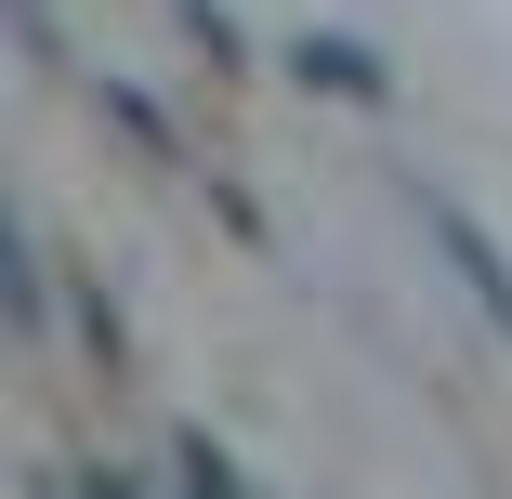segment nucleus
Returning a JSON list of instances; mask_svg holds the SVG:
<instances>
[{
  "instance_id": "f257e3e1",
  "label": "nucleus",
  "mask_w": 512,
  "mask_h": 499,
  "mask_svg": "<svg viewBox=\"0 0 512 499\" xmlns=\"http://www.w3.org/2000/svg\"><path fill=\"white\" fill-rule=\"evenodd\" d=\"M421 224L447 237V263H460V289H473V303H486V329L512 342V263H499V237H486V224L460 211V197H421Z\"/></svg>"
},
{
  "instance_id": "f03ea898",
  "label": "nucleus",
  "mask_w": 512,
  "mask_h": 499,
  "mask_svg": "<svg viewBox=\"0 0 512 499\" xmlns=\"http://www.w3.org/2000/svg\"><path fill=\"white\" fill-rule=\"evenodd\" d=\"M289 66L316 79V92H342V106H381V92H394V79H381V66H368L355 40H316V27H302V53H289Z\"/></svg>"
},
{
  "instance_id": "7ed1b4c3",
  "label": "nucleus",
  "mask_w": 512,
  "mask_h": 499,
  "mask_svg": "<svg viewBox=\"0 0 512 499\" xmlns=\"http://www.w3.org/2000/svg\"><path fill=\"white\" fill-rule=\"evenodd\" d=\"M92 499H132V486H92Z\"/></svg>"
}]
</instances>
